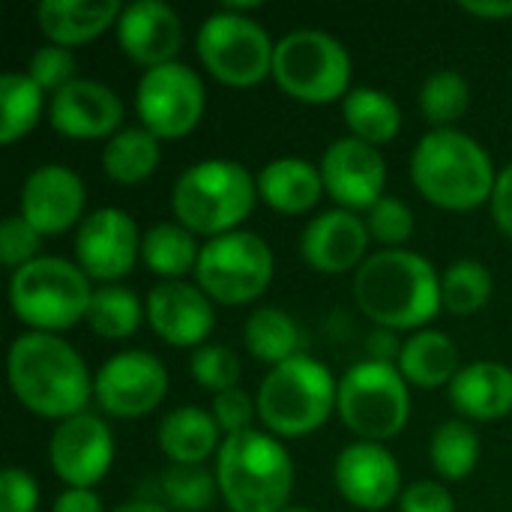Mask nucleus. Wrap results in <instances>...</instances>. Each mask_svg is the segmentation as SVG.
Segmentation results:
<instances>
[{
  "mask_svg": "<svg viewBox=\"0 0 512 512\" xmlns=\"http://www.w3.org/2000/svg\"><path fill=\"white\" fill-rule=\"evenodd\" d=\"M12 396L42 420L84 414L93 399V378L81 354L54 333H21L6 357Z\"/></svg>",
  "mask_w": 512,
  "mask_h": 512,
  "instance_id": "obj_1",
  "label": "nucleus"
},
{
  "mask_svg": "<svg viewBox=\"0 0 512 512\" xmlns=\"http://www.w3.org/2000/svg\"><path fill=\"white\" fill-rule=\"evenodd\" d=\"M354 303L381 330H426L438 318L441 276L411 249H381L354 273Z\"/></svg>",
  "mask_w": 512,
  "mask_h": 512,
  "instance_id": "obj_2",
  "label": "nucleus"
},
{
  "mask_svg": "<svg viewBox=\"0 0 512 512\" xmlns=\"http://www.w3.org/2000/svg\"><path fill=\"white\" fill-rule=\"evenodd\" d=\"M411 180L435 207L468 213L492 201L498 174L477 138L462 129H432L411 153Z\"/></svg>",
  "mask_w": 512,
  "mask_h": 512,
  "instance_id": "obj_3",
  "label": "nucleus"
},
{
  "mask_svg": "<svg viewBox=\"0 0 512 512\" xmlns=\"http://www.w3.org/2000/svg\"><path fill=\"white\" fill-rule=\"evenodd\" d=\"M216 483L231 512H285L294 492V462L276 435L246 429L222 441Z\"/></svg>",
  "mask_w": 512,
  "mask_h": 512,
  "instance_id": "obj_4",
  "label": "nucleus"
},
{
  "mask_svg": "<svg viewBox=\"0 0 512 512\" xmlns=\"http://www.w3.org/2000/svg\"><path fill=\"white\" fill-rule=\"evenodd\" d=\"M258 201V180L234 159H204L189 165L171 192V210L195 237L240 231Z\"/></svg>",
  "mask_w": 512,
  "mask_h": 512,
  "instance_id": "obj_5",
  "label": "nucleus"
},
{
  "mask_svg": "<svg viewBox=\"0 0 512 512\" xmlns=\"http://www.w3.org/2000/svg\"><path fill=\"white\" fill-rule=\"evenodd\" d=\"M336 396L339 384L333 372L321 360L297 354L264 375L255 405L270 435L306 438L330 420L336 411Z\"/></svg>",
  "mask_w": 512,
  "mask_h": 512,
  "instance_id": "obj_6",
  "label": "nucleus"
},
{
  "mask_svg": "<svg viewBox=\"0 0 512 512\" xmlns=\"http://www.w3.org/2000/svg\"><path fill=\"white\" fill-rule=\"evenodd\" d=\"M90 276L57 255H39L9 279V306L33 333H63L87 318L93 300Z\"/></svg>",
  "mask_w": 512,
  "mask_h": 512,
  "instance_id": "obj_7",
  "label": "nucleus"
},
{
  "mask_svg": "<svg viewBox=\"0 0 512 512\" xmlns=\"http://www.w3.org/2000/svg\"><path fill=\"white\" fill-rule=\"evenodd\" d=\"M273 81L306 105H327L351 93V54L324 30H291L276 42Z\"/></svg>",
  "mask_w": 512,
  "mask_h": 512,
  "instance_id": "obj_8",
  "label": "nucleus"
},
{
  "mask_svg": "<svg viewBox=\"0 0 512 512\" xmlns=\"http://www.w3.org/2000/svg\"><path fill=\"white\" fill-rule=\"evenodd\" d=\"M336 411L342 423L372 444L396 438L411 417V390L393 363L363 360L339 381Z\"/></svg>",
  "mask_w": 512,
  "mask_h": 512,
  "instance_id": "obj_9",
  "label": "nucleus"
},
{
  "mask_svg": "<svg viewBox=\"0 0 512 512\" xmlns=\"http://www.w3.org/2000/svg\"><path fill=\"white\" fill-rule=\"evenodd\" d=\"M273 249L255 231H231L201 246L195 285L222 306L255 303L273 282Z\"/></svg>",
  "mask_w": 512,
  "mask_h": 512,
  "instance_id": "obj_10",
  "label": "nucleus"
},
{
  "mask_svg": "<svg viewBox=\"0 0 512 512\" xmlns=\"http://www.w3.org/2000/svg\"><path fill=\"white\" fill-rule=\"evenodd\" d=\"M204 69L228 87H255L273 75L276 42L249 15L219 9L204 18L195 36Z\"/></svg>",
  "mask_w": 512,
  "mask_h": 512,
  "instance_id": "obj_11",
  "label": "nucleus"
},
{
  "mask_svg": "<svg viewBox=\"0 0 512 512\" xmlns=\"http://www.w3.org/2000/svg\"><path fill=\"white\" fill-rule=\"evenodd\" d=\"M204 105L207 90L201 75L180 60L147 69L135 87V111L141 126L159 141L189 135L201 123Z\"/></svg>",
  "mask_w": 512,
  "mask_h": 512,
  "instance_id": "obj_12",
  "label": "nucleus"
},
{
  "mask_svg": "<svg viewBox=\"0 0 512 512\" xmlns=\"http://www.w3.org/2000/svg\"><path fill=\"white\" fill-rule=\"evenodd\" d=\"M93 396L111 417H147L168 396V369L150 351H120L99 366L93 378Z\"/></svg>",
  "mask_w": 512,
  "mask_h": 512,
  "instance_id": "obj_13",
  "label": "nucleus"
},
{
  "mask_svg": "<svg viewBox=\"0 0 512 512\" xmlns=\"http://www.w3.org/2000/svg\"><path fill=\"white\" fill-rule=\"evenodd\" d=\"M141 234L135 219L120 207H99L84 216L75 231V264L96 282L114 285L129 276L141 258Z\"/></svg>",
  "mask_w": 512,
  "mask_h": 512,
  "instance_id": "obj_14",
  "label": "nucleus"
},
{
  "mask_svg": "<svg viewBox=\"0 0 512 512\" xmlns=\"http://www.w3.org/2000/svg\"><path fill=\"white\" fill-rule=\"evenodd\" d=\"M48 459L66 489H93L114 462V435L108 423L90 411L75 414L51 432Z\"/></svg>",
  "mask_w": 512,
  "mask_h": 512,
  "instance_id": "obj_15",
  "label": "nucleus"
},
{
  "mask_svg": "<svg viewBox=\"0 0 512 512\" xmlns=\"http://www.w3.org/2000/svg\"><path fill=\"white\" fill-rule=\"evenodd\" d=\"M324 192L342 210H372L384 198L387 162L378 147L348 135L336 138L321 156Z\"/></svg>",
  "mask_w": 512,
  "mask_h": 512,
  "instance_id": "obj_16",
  "label": "nucleus"
},
{
  "mask_svg": "<svg viewBox=\"0 0 512 512\" xmlns=\"http://www.w3.org/2000/svg\"><path fill=\"white\" fill-rule=\"evenodd\" d=\"M333 480L339 495L351 507L366 512L387 510L405 492L402 468L396 456L384 444H372V441L348 444L333 465Z\"/></svg>",
  "mask_w": 512,
  "mask_h": 512,
  "instance_id": "obj_17",
  "label": "nucleus"
},
{
  "mask_svg": "<svg viewBox=\"0 0 512 512\" xmlns=\"http://www.w3.org/2000/svg\"><path fill=\"white\" fill-rule=\"evenodd\" d=\"M147 321L153 333L174 348H201L216 327L213 300L192 282L165 279L147 294Z\"/></svg>",
  "mask_w": 512,
  "mask_h": 512,
  "instance_id": "obj_18",
  "label": "nucleus"
},
{
  "mask_svg": "<svg viewBox=\"0 0 512 512\" xmlns=\"http://www.w3.org/2000/svg\"><path fill=\"white\" fill-rule=\"evenodd\" d=\"M21 216L42 234L54 237L84 222V183L66 165H39L21 186Z\"/></svg>",
  "mask_w": 512,
  "mask_h": 512,
  "instance_id": "obj_19",
  "label": "nucleus"
},
{
  "mask_svg": "<svg viewBox=\"0 0 512 512\" xmlns=\"http://www.w3.org/2000/svg\"><path fill=\"white\" fill-rule=\"evenodd\" d=\"M48 120L63 138H114L123 126V102L108 84L93 78H75L51 96Z\"/></svg>",
  "mask_w": 512,
  "mask_h": 512,
  "instance_id": "obj_20",
  "label": "nucleus"
},
{
  "mask_svg": "<svg viewBox=\"0 0 512 512\" xmlns=\"http://www.w3.org/2000/svg\"><path fill=\"white\" fill-rule=\"evenodd\" d=\"M117 45L120 51L147 69L174 63L183 48V24L180 15L162 0H135L123 6L117 18Z\"/></svg>",
  "mask_w": 512,
  "mask_h": 512,
  "instance_id": "obj_21",
  "label": "nucleus"
},
{
  "mask_svg": "<svg viewBox=\"0 0 512 512\" xmlns=\"http://www.w3.org/2000/svg\"><path fill=\"white\" fill-rule=\"evenodd\" d=\"M369 228L366 222L351 213V210H327L321 216H315L300 237V255L303 261L324 273V276H339V273H357L360 264L369 258Z\"/></svg>",
  "mask_w": 512,
  "mask_h": 512,
  "instance_id": "obj_22",
  "label": "nucleus"
},
{
  "mask_svg": "<svg viewBox=\"0 0 512 512\" xmlns=\"http://www.w3.org/2000/svg\"><path fill=\"white\" fill-rule=\"evenodd\" d=\"M450 405L480 423H492L512 414V369L495 360H480L462 366V372L447 387Z\"/></svg>",
  "mask_w": 512,
  "mask_h": 512,
  "instance_id": "obj_23",
  "label": "nucleus"
},
{
  "mask_svg": "<svg viewBox=\"0 0 512 512\" xmlns=\"http://www.w3.org/2000/svg\"><path fill=\"white\" fill-rule=\"evenodd\" d=\"M120 12L123 6L117 0H42L36 21L51 45L75 48L117 27Z\"/></svg>",
  "mask_w": 512,
  "mask_h": 512,
  "instance_id": "obj_24",
  "label": "nucleus"
},
{
  "mask_svg": "<svg viewBox=\"0 0 512 512\" xmlns=\"http://www.w3.org/2000/svg\"><path fill=\"white\" fill-rule=\"evenodd\" d=\"M258 195L267 207L285 216L309 213L324 195L321 165H312L300 156H282L261 168L258 174Z\"/></svg>",
  "mask_w": 512,
  "mask_h": 512,
  "instance_id": "obj_25",
  "label": "nucleus"
},
{
  "mask_svg": "<svg viewBox=\"0 0 512 512\" xmlns=\"http://www.w3.org/2000/svg\"><path fill=\"white\" fill-rule=\"evenodd\" d=\"M219 435L222 429L210 411L183 405L162 417L156 441L171 465H204L213 453H219Z\"/></svg>",
  "mask_w": 512,
  "mask_h": 512,
  "instance_id": "obj_26",
  "label": "nucleus"
},
{
  "mask_svg": "<svg viewBox=\"0 0 512 512\" xmlns=\"http://www.w3.org/2000/svg\"><path fill=\"white\" fill-rule=\"evenodd\" d=\"M396 369L402 378L420 390L450 387L453 378L462 372L456 342L441 330H420L402 342V354Z\"/></svg>",
  "mask_w": 512,
  "mask_h": 512,
  "instance_id": "obj_27",
  "label": "nucleus"
},
{
  "mask_svg": "<svg viewBox=\"0 0 512 512\" xmlns=\"http://www.w3.org/2000/svg\"><path fill=\"white\" fill-rule=\"evenodd\" d=\"M342 117H345L351 135L372 147L390 144L402 129L399 102L378 87H354L342 99Z\"/></svg>",
  "mask_w": 512,
  "mask_h": 512,
  "instance_id": "obj_28",
  "label": "nucleus"
},
{
  "mask_svg": "<svg viewBox=\"0 0 512 512\" xmlns=\"http://www.w3.org/2000/svg\"><path fill=\"white\" fill-rule=\"evenodd\" d=\"M159 162H162V144L144 126L120 129L102 147V168H105V174L114 183H123V186L144 183L159 168Z\"/></svg>",
  "mask_w": 512,
  "mask_h": 512,
  "instance_id": "obj_29",
  "label": "nucleus"
},
{
  "mask_svg": "<svg viewBox=\"0 0 512 512\" xmlns=\"http://www.w3.org/2000/svg\"><path fill=\"white\" fill-rule=\"evenodd\" d=\"M243 342H246V351L270 369L303 354L300 351L303 339H300L297 321L276 306H261L246 318Z\"/></svg>",
  "mask_w": 512,
  "mask_h": 512,
  "instance_id": "obj_30",
  "label": "nucleus"
},
{
  "mask_svg": "<svg viewBox=\"0 0 512 512\" xmlns=\"http://www.w3.org/2000/svg\"><path fill=\"white\" fill-rule=\"evenodd\" d=\"M201 246L189 228L180 222H159L141 240V258L150 273L165 279H183L195 273Z\"/></svg>",
  "mask_w": 512,
  "mask_h": 512,
  "instance_id": "obj_31",
  "label": "nucleus"
},
{
  "mask_svg": "<svg viewBox=\"0 0 512 512\" xmlns=\"http://www.w3.org/2000/svg\"><path fill=\"white\" fill-rule=\"evenodd\" d=\"M45 108V90L27 72L0 75V141L15 144L39 123Z\"/></svg>",
  "mask_w": 512,
  "mask_h": 512,
  "instance_id": "obj_32",
  "label": "nucleus"
},
{
  "mask_svg": "<svg viewBox=\"0 0 512 512\" xmlns=\"http://www.w3.org/2000/svg\"><path fill=\"white\" fill-rule=\"evenodd\" d=\"M144 315L147 312L141 309V300L135 291L123 288V285H102L93 291L84 321L96 336H102L108 342H123L138 333Z\"/></svg>",
  "mask_w": 512,
  "mask_h": 512,
  "instance_id": "obj_33",
  "label": "nucleus"
},
{
  "mask_svg": "<svg viewBox=\"0 0 512 512\" xmlns=\"http://www.w3.org/2000/svg\"><path fill=\"white\" fill-rule=\"evenodd\" d=\"M429 459L438 477L444 480H468L480 462V435L468 420H447L435 429L429 444Z\"/></svg>",
  "mask_w": 512,
  "mask_h": 512,
  "instance_id": "obj_34",
  "label": "nucleus"
},
{
  "mask_svg": "<svg viewBox=\"0 0 512 512\" xmlns=\"http://www.w3.org/2000/svg\"><path fill=\"white\" fill-rule=\"evenodd\" d=\"M492 288L495 282L483 261L459 258L441 276V306L456 318L477 315L492 300Z\"/></svg>",
  "mask_w": 512,
  "mask_h": 512,
  "instance_id": "obj_35",
  "label": "nucleus"
},
{
  "mask_svg": "<svg viewBox=\"0 0 512 512\" xmlns=\"http://www.w3.org/2000/svg\"><path fill=\"white\" fill-rule=\"evenodd\" d=\"M468 102L471 87L456 69L432 72L420 87V111L435 129H453V123L468 111Z\"/></svg>",
  "mask_w": 512,
  "mask_h": 512,
  "instance_id": "obj_36",
  "label": "nucleus"
},
{
  "mask_svg": "<svg viewBox=\"0 0 512 512\" xmlns=\"http://www.w3.org/2000/svg\"><path fill=\"white\" fill-rule=\"evenodd\" d=\"M216 492V474H210L204 465H171L162 474V495L168 510L204 512L213 504Z\"/></svg>",
  "mask_w": 512,
  "mask_h": 512,
  "instance_id": "obj_37",
  "label": "nucleus"
},
{
  "mask_svg": "<svg viewBox=\"0 0 512 512\" xmlns=\"http://www.w3.org/2000/svg\"><path fill=\"white\" fill-rule=\"evenodd\" d=\"M189 372L204 390L219 396V393L234 390L240 384L243 366H240V357L231 348H225V345H201V348L192 351Z\"/></svg>",
  "mask_w": 512,
  "mask_h": 512,
  "instance_id": "obj_38",
  "label": "nucleus"
},
{
  "mask_svg": "<svg viewBox=\"0 0 512 512\" xmlns=\"http://www.w3.org/2000/svg\"><path fill=\"white\" fill-rule=\"evenodd\" d=\"M366 228H369L372 240H378L384 249H405L408 237L414 234V213H411V207L402 198L384 195L369 210Z\"/></svg>",
  "mask_w": 512,
  "mask_h": 512,
  "instance_id": "obj_39",
  "label": "nucleus"
},
{
  "mask_svg": "<svg viewBox=\"0 0 512 512\" xmlns=\"http://www.w3.org/2000/svg\"><path fill=\"white\" fill-rule=\"evenodd\" d=\"M39 249H42V234L21 213H12L3 219V225H0V261H3V267H9L15 273L24 264L36 261Z\"/></svg>",
  "mask_w": 512,
  "mask_h": 512,
  "instance_id": "obj_40",
  "label": "nucleus"
},
{
  "mask_svg": "<svg viewBox=\"0 0 512 512\" xmlns=\"http://www.w3.org/2000/svg\"><path fill=\"white\" fill-rule=\"evenodd\" d=\"M75 54L63 45H42L33 51L30 63H27V75L42 87V90H51V96L57 90H63L66 84H72L78 75H75Z\"/></svg>",
  "mask_w": 512,
  "mask_h": 512,
  "instance_id": "obj_41",
  "label": "nucleus"
},
{
  "mask_svg": "<svg viewBox=\"0 0 512 512\" xmlns=\"http://www.w3.org/2000/svg\"><path fill=\"white\" fill-rule=\"evenodd\" d=\"M210 414L216 417L219 429L228 438V435H237V432L252 429V420L258 417V405H255V399L246 390L234 387V390H225V393L213 396Z\"/></svg>",
  "mask_w": 512,
  "mask_h": 512,
  "instance_id": "obj_42",
  "label": "nucleus"
},
{
  "mask_svg": "<svg viewBox=\"0 0 512 512\" xmlns=\"http://www.w3.org/2000/svg\"><path fill=\"white\" fill-rule=\"evenodd\" d=\"M39 486L24 468H6L0 474V512H36Z\"/></svg>",
  "mask_w": 512,
  "mask_h": 512,
  "instance_id": "obj_43",
  "label": "nucleus"
},
{
  "mask_svg": "<svg viewBox=\"0 0 512 512\" xmlns=\"http://www.w3.org/2000/svg\"><path fill=\"white\" fill-rule=\"evenodd\" d=\"M399 512H456V501L444 483L417 480L402 492Z\"/></svg>",
  "mask_w": 512,
  "mask_h": 512,
  "instance_id": "obj_44",
  "label": "nucleus"
},
{
  "mask_svg": "<svg viewBox=\"0 0 512 512\" xmlns=\"http://www.w3.org/2000/svg\"><path fill=\"white\" fill-rule=\"evenodd\" d=\"M489 204H492V219H495L498 231L512 240V162L498 174Z\"/></svg>",
  "mask_w": 512,
  "mask_h": 512,
  "instance_id": "obj_45",
  "label": "nucleus"
},
{
  "mask_svg": "<svg viewBox=\"0 0 512 512\" xmlns=\"http://www.w3.org/2000/svg\"><path fill=\"white\" fill-rule=\"evenodd\" d=\"M51 512H102V501L93 489H66L57 495Z\"/></svg>",
  "mask_w": 512,
  "mask_h": 512,
  "instance_id": "obj_46",
  "label": "nucleus"
},
{
  "mask_svg": "<svg viewBox=\"0 0 512 512\" xmlns=\"http://www.w3.org/2000/svg\"><path fill=\"white\" fill-rule=\"evenodd\" d=\"M399 354H402V342L393 336V330H375L372 339H369V360H378V363H399Z\"/></svg>",
  "mask_w": 512,
  "mask_h": 512,
  "instance_id": "obj_47",
  "label": "nucleus"
},
{
  "mask_svg": "<svg viewBox=\"0 0 512 512\" xmlns=\"http://www.w3.org/2000/svg\"><path fill=\"white\" fill-rule=\"evenodd\" d=\"M459 6L477 18H510L512 15V0H462Z\"/></svg>",
  "mask_w": 512,
  "mask_h": 512,
  "instance_id": "obj_48",
  "label": "nucleus"
},
{
  "mask_svg": "<svg viewBox=\"0 0 512 512\" xmlns=\"http://www.w3.org/2000/svg\"><path fill=\"white\" fill-rule=\"evenodd\" d=\"M111 512H171L168 507H162V504H153V501H129V504H123V507H117V510Z\"/></svg>",
  "mask_w": 512,
  "mask_h": 512,
  "instance_id": "obj_49",
  "label": "nucleus"
},
{
  "mask_svg": "<svg viewBox=\"0 0 512 512\" xmlns=\"http://www.w3.org/2000/svg\"><path fill=\"white\" fill-rule=\"evenodd\" d=\"M285 512H312V510H291V507H288V510Z\"/></svg>",
  "mask_w": 512,
  "mask_h": 512,
  "instance_id": "obj_50",
  "label": "nucleus"
}]
</instances>
